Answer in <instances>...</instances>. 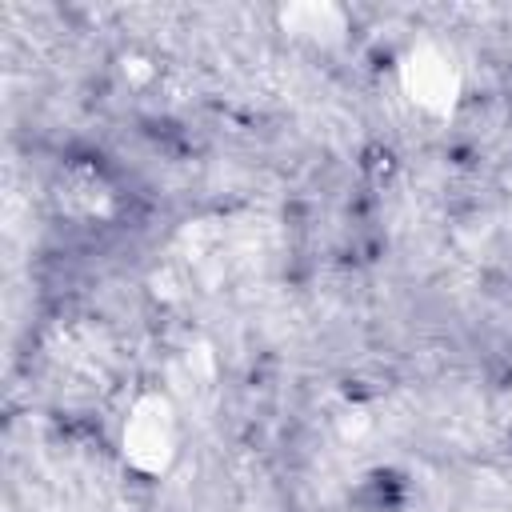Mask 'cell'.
<instances>
[{
	"mask_svg": "<svg viewBox=\"0 0 512 512\" xmlns=\"http://www.w3.org/2000/svg\"><path fill=\"white\" fill-rule=\"evenodd\" d=\"M124 448L140 468H160L168 460V452H172V412H168L164 400L152 396L132 412L128 428H124Z\"/></svg>",
	"mask_w": 512,
	"mask_h": 512,
	"instance_id": "6da1fadb",
	"label": "cell"
},
{
	"mask_svg": "<svg viewBox=\"0 0 512 512\" xmlns=\"http://www.w3.org/2000/svg\"><path fill=\"white\" fill-rule=\"evenodd\" d=\"M412 64H416L412 68V92H416V100L428 104V108H444L452 100V88H456L452 68L440 56H432V52H420V60H412Z\"/></svg>",
	"mask_w": 512,
	"mask_h": 512,
	"instance_id": "7a4b0ae2",
	"label": "cell"
}]
</instances>
